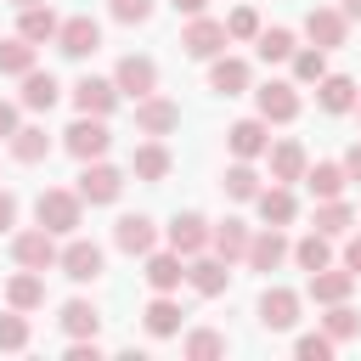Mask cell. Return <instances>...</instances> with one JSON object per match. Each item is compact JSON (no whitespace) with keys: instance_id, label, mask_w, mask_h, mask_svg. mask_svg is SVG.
Here are the masks:
<instances>
[{"instance_id":"28","label":"cell","mask_w":361,"mask_h":361,"mask_svg":"<svg viewBox=\"0 0 361 361\" xmlns=\"http://www.w3.org/2000/svg\"><path fill=\"white\" fill-rule=\"evenodd\" d=\"M248 237H254V231H248V220H237V214H226V220L214 226V237H209V248H214L220 259H243V254H248Z\"/></svg>"},{"instance_id":"22","label":"cell","mask_w":361,"mask_h":361,"mask_svg":"<svg viewBox=\"0 0 361 361\" xmlns=\"http://www.w3.org/2000/svg\"><path fill=\"white\" fill-rule=\"evenodd\" d=\"M141 276H147V288H152V293H175V288L186 282V259H180L175 248H164V254L152 248V254H147V271H141Z\"/></svg>"},{"instance_id":"19","label":"cell","mask_w":361,"mask_h":361,"mask_svg":"<svg viewBox=\"0 0 361 361\" xmlns=\"http://www.w3.org/2000/svg\"><path fill=\"white\" fill-rule=\"evenodd\" d=\"M169 169H175V158H169V147L152 135V141H141L135 152H130V175L135 180H147V186H158V180H169Z\"/></svg>"},{"instance_id":"38","label":"cell","mask_w":361,"mask_h":361,"mask_svg":"<svg viewBox=\"0 0 361 361\" xmlns=\"http://www.w3.org/2000/svg\"><path fill=\"white\" fill-rule=\"evenodd\" d=\"M180 355H186V361H220V355H226V333H214V327H192L186 344H180Z\"/></svg>"},{"instance_id":"33","label":"cell","mask_w":361,"mask_h":361,"mask_svg":"<svg viewBox=\"0 0 361 361\" xmlns=\"http://www.w3.org/2000/svg\"><path fill=\"white\" fill-rule=\"evenodd\" d=\"M305 186H310V197H344L350 175H344V164H310L305 169Z\"/></svg>"},{"instance_id":"34","label":"cell","mask_w":361,"mask_h":361,"mask_svg":"<svg viewBox=\"0 0 361 361\" xmlns=\"http://www.w3.org/2000/svg\"><path fill=\"white\" fill-rule=\"evenodd\" d=\"M355 226V209L344 203V197H316V231H327V237H344Z\"/></svg>"},{"instance_id":"9","label":"cell","mask_w":361,"mask_h":361,"mask_svg":"<svg viewBox=\"0 0 361 361\" xmlns=\"http://www.w3.org/2000/svg\"><path fill=\"white\" fill-rule=\"evenodd\" d=\"M305 39L322 45V51H338V45L350 39V17H344L338 6H310V11H305Z\"/></svg>"},{"instance_id":"14","label":"cell","mask_w":361,"mask_h":361,"mask_svg":"<svg viewBox=\"0 0 361 361\" xmlns=\"http://www.w3.org/2000/svg\"><path fill=\"white\" fill-rule=\"evenodd\" d=\"M118 102H124V90H118L113 79H96V73H85V79L73 85V107H79V113H90V118H107Z\"/></svg>"},{"instance_id":"30","label":"cell","mask_w":361,"mask_h":361,"mask_svg":"<svg viewBox=\"0 0 361 361\" xmlns=\"http://www.w3.org/2000/svg\"><path fill=\"white\" fill-rule=\"evenodd\" d=\"M293 259H299V271H305V276H310V271H322V265H333V237L310 226V237H299V243H293Z\"/></svg>"},{"instance_id":"12","label":"cell","mask_w":361,"mask_h":361,"mask_svg":"<svg viewBox=\"0 0 361 361\" xmlns=\"http://www.w3.org/2000/svg\"><path fill=\"white\" fill-rule=\"evenodd\" d=\"M248 271H276L282 259H293V243L282 237V226H259L254 237H248Z\"/></svg>"},{"instance_id":"35","label":"cell","mask_w":361,"mask_h":361,"mask_svg":"<svg viewBox=\"0 0 361 361\" xmlns=\"http://www.w3.org/2000/svg\"><path fill=\"white\" fill-rule=\"evenodd\" d=\"M56 28H62V17H56L51 6H28V11H23V23H17V34H23V39H34V45L56 39Z\"/></svg>"},{"instance_id":"6","label":"cell","mask_w":361,"mask_h":361,"mask_svg":"<svg viewBox=\"0 0 361 361\" xmlns=\"http://www.w3.org/2000/svg\"><path fill=\"white\" fill-rule=\"evenodd\" d=\"M226 45H231L226 23H214V17H186V28H180V51H186V56H197V62H214Z\"/></svg>"},{"instance_id":"24","label":"cell","mask_w":361,"mask_h":361,"mask_svg":"<svg viewBox=\"0 0 361 361\" xmlns=\"http://www.w3.org/2000/svg\"><path fill=\"white\" fill-rule=\"evenodd\" d=\"M265 158H271V180H282V186L305 180V169H310V158H305L299 141H276V147H265Z\"/></svg>"},{"instance_id":"40","label":"cell","mask_w":361,"mask_h":361,"mask_svg":"<svg viewBox=\"0 0 361 361\" xmlns=\"http://www.w3.org/2000/svg\"><path fill=\"white\" fill-rule=\"evenodd\" d=\"M34 51H39V45H34V39H23V34H17V39H0V73L23 79V73L34 68Z\"/></svg>"},{"instance_id":"47","label":"cell","mask_w":361,"mask_h":361,"mask_svg":"<svg viewBox=\"0 0 361 361\" xmlns=\"http://www.w3.org/2000/svg\"><path fill=\"white\" fill-rule=\"evenodd\" d=\"M68 361H102V344L96 338H73L68 344Z\"/></svg>"},{"instance_id":"43","label":"cell","mask_w":361,"mask_h":361,"mask_svg":"<svg viewBox=\"0 0 361 361\" xmlns=\"http://www.w3.org/2000/svg\"><path fill=\"white\" fill-rule=\"evenodd\" d=\"M0 350H28V316L23 310H6L0 316Z\"/></svg>"},{"instance_id":"18","label":"cell","mask_w":361,"mask_h":361,"mask_svg":"<svg viewBox=\"0 0 361 361\" xmlns=\"http://www.w3.org/2000/svg\"><path fill=\"white\" fill-rule=\"evenodd\" d=\"M226 147H231V158H265V147H271V124L254 113V118H237L231 130H226Z\"/></svg>"},{"instance_id":"16","label":"cell","mask_w":361,"mask_h":361,"mask_svg":"<svg viewBox=\"0 0 361 361\" xmlns=\"http://www.w3.org/2000/svg\"><path fill=\"white\" fill-rule=\"evenodd\" d=\"M355 102H361V85L350 73H322L316 79V107L322 113H355Z\"/></svg>"},{"instance_id":"32","label":"cell","mask_w":361,"mask_h":361,"mask_svg":"<svg viewBox=\"0 0 361 361\" xmlns=\"http://www.w3.org/2000/svg\"><path fill=\"white\" fill-rule=\"evenodd\" d=\"M11 158H17V164H45V158H51V135H45L39 124H23V130L11 135Z\"/></svg>"},{"instance_id":"15","label":"cell","mask_w":361,"mask_h":361,"mask_svg":"<svg viewBox=\"0 0 361 361\" xmlns=\"http://www.w3.org/2000/svg\"><path fill=\"white\" fill-rule=\"evenodd\" d=\"M299 322V293L293 288H265L259 293V327L265 333H288Z\"/></svg>"},{"instance_id":"4","label":"cell","mask_w":361,"mask_h":361,"mask_svg":"<svg viewBox=\"0 0 361 361\" xmlns=\"http://www.w3.org/2000/svg\"><path fill=\"white\" fill-rule=\"evenodd\" d=\"M102 265H107V254H102V243H90V237H68V248L56 254V271L68 276V282H96L102 276Z\"/></svg>"},{"instance_id":"3","label":"cell","mask_w":361,"mask_h":361,"mask_svg":"<svg viewBox=\"0 0 361 361\" xmlns=\"http://www.w3.org/2000/svg\"><path fill=\"white\" fill-rule=\"evenodd\" d=\"M90 209H107V203H118V192H124V169H113V164H102V158H90L85 169H79V186H73Z\"/></svg>"},{"instance_id":"44","label":"cell","mask_w":361,"mask_h":361,"mask_svg":"<svg viewBox=\"0 0 361 361\" xmlns=\"http://www.w3.org/2000/svg\"><path fill=\"white\" fill-rule=\"evenodd\" d=\"M226 34H231V39H259V11H254V6H237V11L226 17Z\"/></svg>"},{"instance_id":"51","label":"cell","mask_w":361,"mask_h":361,"mask_svg":"<svg viewBox=\"0 0 361 361\" xmlns=\"http://www.w3.org/2000/svg\"><path fill=\"white\" fill-rule=\"evenodd\" d=\"M169 6H175L180 17H203V6H209V0H169Z\"/></svg>"},{"instance_id":"11","label":"cell","mask_w":361,"mask_h":361,"mask_svg":"<svg viewBox=\"0 0 361 361\" xmlns=\"http://www.w3.org/2000/svg\"><path fill=\"white\" fill-rule=\"evenodd\" d=\"M164 237H169V248L180 254V259H192V254H203L209 248V237H214V226L197 214V209H186V214H175L169 226H164Z\"/></svg>"},{"instance_id":"1","label":"cell","mask_w":361,"mask_h":361,"mask_svg":"<svg viewBox=\"0 0 361 361\" xmlns=\"http://www.w3.org/2000/svg\"><path fill=\"white\" fill-rule=\"evenodd\" d=\"M34 220H39L45 231H56V237H73V231L85 226V197L68 192V186H45V192L34 197Z\"/></svg>"},{"instance_id":"8","label":"cell","mask_w":361,"mask_h":361,"mask_svg":"<svg viewBox=\"0 0 361 361\" xmlns=\"http://www.w3.org/2000/svg\"><path fill=\"white\" fill-rule=\"evenodd\" d=\"M56 231H45V226H34V231H11V259L17 265H28V271H51L56 265Z\"/></svg>"},{"instance_id":"48","label":"cell","mask_w":361,"mask_h":361,"mask_svg":"<svg viewBox=\"0 0 361 361\" xmlns=\"http://www.w3.org/2000/svg\"><path fill=\"white\" fill-rule=\"evenodd\" d=\"M23 130V118H17V102H0V141H11Z\"/></svg>"},{"instance_id":"31","label":"cell","mask_w":361,"mask_h":361,"mask_svg":"<svg viewBox=\"0 0 361 361\" xmlns=\"http://www.w3.org/2000/svg\"><path fill=\"white\" fill-rule=\"evenodd\" d=\"M141 322H147L152 338H175V333H180V305H175L169 293H158V299L141 310Z\"/></svg>"},{"instance_id":"36","label":"cell","mask_w":361,"mask_h":361,"mask_svg":"<svg viewBox=\"0 0 361 361\" xmlns=\"http://www.w3.org/2000/svg\"><path fill=\"white\" fill-rule=\"evenodd\" d=\"M254 51H259V62H293L299 39H293V28H259Z\"/></svg>"},{"instance_id":"20","label":"cell","mask_w":361,"mask_h":361,"mask_svg":"<svg viewBox=\"0 0 361 361\" xmlns=\"http://www.w3.org/2000/svg\"><path fill=\"white\" fill-rule=\"evenodd\" d=\"M254 209H259V220H265V226H293V214H299V197H293V186L271 180V186H259Z\"/></svg>"},{"instance_id":"53","label":"cell","mask_w":361,"mask_h":361,"mask_svg":"<svg viewBox=\"0 0 361 361\" xmlns=\"http://www.w3.org/2000/svg\"><path fill=\"white\" fill-rule=\"evenodd\" d=\"M11 6H17V11H28V6H45V0H11Z\"/></svg>"},{"instance_id":"42","label":"cell","mask_w":361,"mask_h":361,"mask_svg":"<svg viewBox=\"0 0 361 361\" xmlns=\"http://www.w3.org/2000/svg\"><path fill=\"white\" fill-rule=\"evenodd\" d=\"M333 350H338V344H333L327 333H299V338H293V355H299V361H333Z\"/></svg>"},{"instance_id":"49","label":"cell","mask_w":361,"mask_h":361,"mask_svg":"<svg viewBox=\"0 0 361 361\" xmlns=\"http://www.w3.org/2000/svg\"><path fill=\"white\" fill-rule=\"evenodd\" d=\"M344 265L361 276V237H350V243H344Z\"/></svg>"},{"instance_id":"25","label":"cell","mask_w":361,"mask_h":361,"mask_svg":"<svg viewBox=\"0 0 361 361\" xmlns=\"http://www.w3.org/2000/svg\"><path fill=\"white\" fill-rule=\"evenodd\" d=\"M350 288H355V271L344 265H322V271H310V299L316 305H338V299H350Z\"/></svg>"},{"instance_id":"46","label":"cell","mask_w":361,"mask_h":361,"mask_svg":"<svg viewBox=\"0 0 361 361\" xmlns=\"http://www.w3.org/2000/svg\"><path fill=\"white\" fill-rule=\"evenodd\" d=\"M17 209H23V203H17V192H6V186H0V237L17 226Z\"/></svg>"},{"instance_id":"17","label":"cell","mask_w":361,"mask_h":361,"mask_svg":"<svg viewBox=\"0 0 361 361\" xmlns=\"http://www.w3.org/2000/svg\"><path fill=\"white\" fill-rule=\"evenodd\" d=\"M175 124H180V107H175L169 96H158V90H152V96H141V102H135V130H141V135H169Z\"/></svg>"},{"instance_id":"10","label":"cell","mask_w":361,"mask_h":361,"mask_svg":"<svg viewBox=\"0 0 361 361\" xmlns=\"http://www.w3.org/2000/svg\"><path fill=\"white\" fill-rule=\"evenodd\" d=\"M254 107H259V118H265V124H293V118H299V85L271 79V85H259V90H254Z\"/></svg>"},{"instance_id":"2","label":"cell","mask_w":361,"mask_h":361,"mask_svg":"<svg viewBox=\"0 0 361 361\" xmlns=\"http://www.w3.org/2000/svg\"><path fill=\"white\" fill-rule=\"evenodd\" d=\"M62 147H68L79 164H90V158H107V147H113V130H107V118H90V113H79V118L62 130Z\"/></svg>"},{"instance_id":"52","label":"cell","mask_w":361,"mask_h":361,"mask_svg":"<svg viewBox=\"0 0 361 361\" xmlns=\"http://www.w3.org/2000/svg\"><path fill=\"white\" fill-rule=\"evenodd\" d=\"M338 11H344L350 23H361V0H338Z\"/></svg>"},{"instance_id":"7","label":"cell","mask_w":361,"mask_h":361,"mask_svg":"<svg viewBox=\"0 0 361 361\" xmlns=\"http://www.w3.org/2000/svg\"><path fill=\"white\" fill-rule=\"evenodd\" d=\"M186 282H192V293L220 299V293L231 288V259H220L214 248H203V254H192V259H186Z\"/></svg>"},{"instance_id":"27","label":"cell","mask_w":361,"mask_h":361,"mask_svg":"<svg viewBox=\"0 0 361 361\" xmlns=\"http://www.w3.org/2000/svg\"><path fill=\"white\" fill-rule=\"evenodd\" d=\"M56 96H62V85H56L51 73H39V68H28V73H23V96H17V102H23L28 113H51V107H56Z\"/></svg>"},{"instance_id":"50","label":"cell","mask_w":361,"mask_h":361,"mask_svg":"<svg viewBox=\"0 0 361 361\" xmlns=\"http://www.w3.org/2000/svg\"><path fill=\"white\" fill-rule=\"evenodd\" d=\"M344 175H350V180H361V141L344 152Z\"/></svg>"},{"instance_id":"5","label":"cell","mask_w":361,"mask_h":361,"mask_svg":"<svg viewBox=\"0 0 361 361\" xmlns=\"http://www.w3.org/2000/svg\"><path fill=\"white\" fill-rule=\"evenodd\" d=\"M56 51H62V56H73V62L96 56V51H102V23H96L90 11L62 17V28H56Z\"/></svg>"},{"instance_id":"29","label":"cell","mask_w":361,"mask_h":361,"mask_svg":"<svg viewBox=\"0 0 361 361\" xmlns=\"http://www.w3.org/2000/svg\"><path fill=\"white\" fill-rule=\"evenodd\" d=\"M56 322H62V333H68V338H96V327H102V310H96L90 299H68Z\"/></svg>"},{"instance_id":"23","label":"cell","mask_w":361,"mask_h":361,"mask_svg":"<svg viewBox=\"0 0 361 361\" xmlns=\"http://www.w3.org/2000/svg\"><path fill=\"white\" fill-rule=\"evenodd\" d=\"M248 79H254V73H248L243 56H226V51H220V56L209 62V90H220V96H243Z\"/></svg>"},{"instance_id":"54","label":"cell","mask_w":361,"mask_h":361,"mask_svg":"<svg viewBox=\"0 0 361 361\" xmlns=\"http://www.w3.org/2000/svg\"><path fill=\"white\" fill-rule=\"evenodd\" d=\"M355 113H361V102H355Z\"/></svg>"},{"instance_id":"21","label":"cell","mask_w":361,"mask_h":361,"mask_svg":"<svg viewBox=\"0 0 361 361\" xmlns=\"http://www.w3.org/2000/svg\"><path fill=\"white\" fill-rule=\"evenodd\" d=\"M113 243L124 248V254H152L158 248V226L147 220V214H118V226H113Z\"/></svg>"},{"instance_id":"37","label":"cell","mask_w":361,"mask_h":361,"mask_svg":"<svg viewBox=\"0 0 361 361\" xmlns=\"http://www.w3.org/2000/svg\"><path fill=\"white\" fill-rule=\"evenodd\" d=\"M226 197H237V203H254V197H259V169H254V158H237V164L226 169Z\"/></svg>"},{"instance_id":"26","label":"cell","mask_w":361,"mask_h":361,"mask_svg":"<svg viewBox=\"0 0 361 361\" xmlns=\"http://www.w3.org/2000/svg\"><path fill=\"white\" fill-rule=\"evenodd\" d=\"M6 305H11V310H39V305H45V271H28V265H23V271L6 282Z\"/></svg>"},{"instance_id":"45","label":"cell","mask_w":361,"mask_h":361,"mask_svg":"<svg viewBox=\"0 0 361 361\" xmlns=\"http://www.w3.org/2000/svg\"><path fill=\"white\" fill-rule=\"evenodd\" d=\"M107 11H113L118 23H130V28H135V23H147V17H152V0H107Z\"/></svg>"},{"instance_id":"41","label":"cell","mask_w":361,"mask_h":361,"mask_svg":"<svg viewBox=\"0 0 361 361\" xmlns=\"http://www.w3.org/2000/svg\"><path fill=\"white\" fill-rule=\"evenodd\" d=\"M322 73H327V51H322V45L293 51V79H299V85H316Z\"/></svg>"},{"instance_id":"39","label":"cell","mask_w":361,"mask_h":361,"mask_svg":"<svg viewBox=\"0 0 361 361\" xmlns=\"http://www.w3.org/2000/svg\"><path fill=\"white\" fill-rule=\"evenodd\" d=\"M322 333H327L333 344H344V338H355V333H361V316L350 310V299L327 305V316H322Z\"/></svg>"},{"instance_id":"13","label":"cell","mask_w":361,"mask_h":361,"mask_svg":"<svg viewBox=\"0 0 361 361\" xmlns=\"http://www.w3.org/2000/svg\"><path fill=\"white\" fill-rule=\"evenodd\" d=\"M113 85H118L130 102H141V96H152V90H158V62H152V56H118Z\"/></svg>"}]
</instances>
